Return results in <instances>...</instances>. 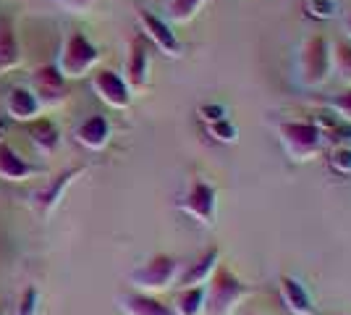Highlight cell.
Here are the masks:
<instances>
[{
    "mask_svg": "<svg viewBox=\"0 0 351 315\" xmlns=\"http://www.w3.org/2000/svg\"><path fill=\"white\" fill-rule=\"evenodd\" d=\"M136 21H139V27H142V37H145L147 43H152V45L158 47L165 58H181L184 47L178 43L173 27H171L165 19L155 16L152 11L139 8V11H136Z\"/></svg>",
    "mask_w": 351,
    "mask_h": 315,
    "instance_id": "52a82bcc",
    "label": "cell"
},
{
    "mask_svg": "<svg viewBox=\"0 0 351 315\" xmlns=\"http://www.w3.org/2000/svg\"><path fill=\"white\" fill-rule=\"evenodd\" d=\"M171 307L176 315H205V286H181Z\"/></svg>",
    "mask_w": 351,
    "mask_h": 315,
    "instance_id": "d6986e66",
    "label": "cell"
},
{
    "mask_svg": "<svg viewBox=\"0 0 351 315\" xmlns=\"http://www.w3.org/2000/svg\"><path fill=\"white\" fill-rule=\"evenodd\" d=\"M76 142L79 145H84L87 150L97 152L103 150L105 145L110 142V121L105 119V116H89L84 124H79V129H76Z\"/></svg>",
    "mask_w": 351,
    "mask_h": 315,
    "instance_id": "5bb4252c",
    "label": "cell"
},
{
    "mask_svg": "<svg viewBox=\"0 0 351 315\" xmlns=\"http://www.w3.org/2000/svg\"><path fill=\"white\" fill-rule=\"evenodd\" d=\"M79 174H84V168H69L66 174H60V176H56L53 179V184L47 187V189H43V192H37L34 195V200H37V208H40V213H50V210L58 205V200L63 197V189L71 184Z\"/></svg>",
    "mask_w": 351,
    "mask_h": 315,
    "instance_id": "e0dca14e",
    "label": "cell"
},
{
    "mask_svg": "<svg viewBox=\"0 0 351 315\" xmlns=\"http://www.w3.org/2000/svg\"><path fill=\"white\" fill-rule=\"evenodd\" d=\"M19 40H16L14 24L8 19H0V74L19 66Z\"/></svg>",
    "mask_w": 351,
    "mask_h": 315,
    "instance_id": "ac0fdd59",
    "label": "cell"
},
{
    "mask_svg": "<svg viewBox=\"0 0 351 315\" xmlns=\"http://www.w3.org/2000/svg\"><path fill=\"white\" fill-rule=\"evenodd\" d=\"M97 63H100V50L95 47V43L89 37H84L82 32H71L63 50H60V60H58L60 74L66 76V79H82Z\"/></svg>",
    "mask_w": 351,
    "mask_h": 315,
    "instance_id": "8992f818",
    "label": "cell"
},
{
    "mask_svg": "<svg viewBox=\"0 0 351 315\" xmlns=\"http://www.w3.org/2000/svg\"><path fill=\"white\" fill-rule=\"evenodd\" d=\"M278 142L283 145L286 155L293 163H312L325 150L322 132L315 126V121H280Z\"/></svg>",
    "mask_w": 351,
    "mask_h": 315,
    "instance_id": "3957f363",
    "label": "cell"
},
{
    "mask_svg": "<svg viewBox=\"0 0 351 315\" xmlns=\"http://www.w3.org/2000/svg\"><path fill=\"white\" fill-rule=\"evenodd\" d=\"M325 108H328L338 121L351 124V87H343L341 92L330 95V97H328V103H325Z\"/></svg>",
    "mask_w": 351,
    "mask_h": 315,
    "instance_id": "603a6c76",
    "label": "cell"
},
{
    "mask_svg": "<svg viewBox=\"0 0 351 315\" xmlns=\"http://www.w3.org/2000/svg\"><path fill=\"white\" fill-rule=\"evenodd\" d=\"M307 11L312 19H330L338 11L336 0H309Z\"/></svg>",
    "mask_w": 351,
    "mask_h": 315,
    "instance_id": "4316f807",
    "label": "cell"
},
{
    "mask_svg": "<svg viewBox=\"0 0 351 315\" xmlns=\"http://www.w3.org/2000/svg\"><path fill=\"white\" fill-rule=\"evenodd\" d=\"M199 116H202V121H205V124H215V121H220V119H228L226 108H223V105H218V103L199 105Z\"/></svg>",
    "mask_w": 351,
    "mask_h": 315,
    "instance_id": "f1b7e54d",
    "label": "cell"
},
{
    "mask_svg": "<svg viewBox=\"0 0 351 315\" xmlns=\"http://www.w3.org/2000/svg\"><path fill=\"white\" fill-rule=\"evenodd\" d=\"M341 27H343L346 37L351 40V11H346V14H343V19H341Z\"/></svg>",
    "mask_w": 351,
    "mask_h": 315,
    "instance_id": "4dcf8cb0",
    "label": "cell"
},
{
    "mask_svg": "<svg viewBox=\"0 0 351 315\" xmlns=\"http://www.w3.org/2000/svg\"><path fill=\"white\" fill-rule=\"evenodd\" d=\"M252 294L254 286L239 279L228 266H218L205 286V315H234Z\"/></svg>",
    "mask_w": 351,
    "mask_h": 315,
    "instance_id": "6da1fadb",
    "label": "cell"
},
{
    "mask_svg": "<svg viewBox=\"0 0 351 315\" xmlns=\"http://www.w3.org/2000/svg\"><path fill=\"white\" fill-rule=\"evenodd\" d=\"M118 307H121L123 315H176L171 305L160 302L155 294H142V292L121 294L118 297Z\"/></svg>",
    "mask_w": 351,
    "mask_h": 315,
    "instance_id": "4fadbf2b",
    "label": "cell"
},
{
    "mask_svg": "<svg viewBox=\"0 0 351 315\" xmlns=\"http://www.w3.org/2000/svg\"><path fill=\"white\" fill-rule=\"evenodd\" d=\"M278 292L286 310L291 315H315V300H312L307 284L302 279H296L291 273H283L278 279Z\"/></svg>",
    "mask_w": 351,
    "mask_h": 315,
    "instance_id": "8fae6325",
    "label": "cell"
},
{
    "mask_svg": "<svg viewBox=\"0 0 351 315\" xmlns=\"http://www.w3.org/2000/svg\"><path fill=\"white\" fill-rule=\"evenodd\" d=\"M178 208H181V213H186L191 221H197L205 229H213L215 218H218V189H215V184H210L202 176H194L186 187V192L178 200Z\"/></svg>",
    "mask_w": 351,
    "mask_h": 315,
    "instance_id": "5b68a950",
    "label": "cell"
},
{
    "mask_svg": "<svg viewBox=\"0 0 351 315\" xmlns=\"http://www.w3.org/2000/svg\"><path fill=\"white\" fill-rule=\"evenodd\" d=\"M5 110H8V116L14 121H34V116L40 113V103H37V97L32 95V90L14 87V90L8 92Z\"/></svg>",
    "mask_w": 351,
    "mask_h": 315,
    "instance_id": "2e32d148",
    "label": "cell"
},
{
    "mask_svg": "<svg viewBox=\"0 0 351 315\" xmlns=\"http://www.w3.org/2000/svg\"><path fill=\"white\" fill-rule=\"evenodd\" d=\"M333 76V56H330V40L322 34L307 37L299 56H296V82L304 90H317Z\"/></svg>",
    "mask_w": 351,
    "mask_h": 315,
    "instance_id": "7a4b0ae2",
    "label": "cell"
},
{
    "mask_svg": "<svg viewBox=\"0 0 351 315\" xmlns=\"http://www.w3.org/2000/svg\"><path fill=\"white\" fill-rule=\"evenodd\" d=\"M207 0H165L168 24H189L205 8Z\"/></svg>",
    "mask_w": 351,
    "mask_h": 315,
    "instance_id": "ffe728a7",
    "label": "cell"
},
{
    "mask_svg": "<svg viewBox=\"0 0 351 315\" xmlns=\"http://www.w3.org/2000/svg\"><path fill=\"white\" fill-rule=\"evenodd\" d=\"M32 95L37 97L40 108H58L69 97L66 76L58 71V66H40L32 74Z\"/></svg>",
    "mask_w": 351,
    "mask_h": 315,
    "instance_id": "ba28073f",
    "label": "cell"
},
{
    "mask_svg": "<svg viewBox=\"0 0 351 315\" xmlns=\"http://www.w3.org/2000/svg\"><path fill=\"white\" fill-rule=\"evenodd\" d=\"M34 174V168H32L19 152L11 148V145H5V142H0V179L5 181H27Z\"/></svg>",
    "mask_w": 351,
    "mask_h": 315,
    "instance_id": "9a60e30c",
    "label": "cell"
},
{
    "mask_svg": "<svg viewBox=\"0 0 351 315\" xmlns=\"http://www.w3.org/2000/svg\"><path fill=\"white\" fill-rule=\"evenodd\" d=\"M92 90L113 110H126L132 105V90H129L126 79L121 74H116V71H110V69L95 71V76H92Z\"/></svg>",
    "mask_w": 351,
    "mask_h": 315,
    "instance_id": "9c48e42d",
    "label": "cell"
},
{
    "mask_svg": "<svg viewBox=\"0 0 351 315\" xmlns=\"http://www.w3.org/2000/svg\"><path fill=\"white\" fill-rule=\"evenodd\" d=\"M330 56H333V74L351 87V43H330Z\"/></svg>",
    "mask_w": 351,
    "mask_h": 315,
    "instance_id": "7402d4cb",
    "label": "cell"
},
{
    "mask_svg": "<svg viewBox=\"0 0 351 315\" xmlns=\"http://www.w3.org/2000/svg\"><path fill=\"white\" fill-rule=\"evenodd\" d=\"M322 139H325V148H351V124L346 121H336L328 132H322Z\"/></svg>",
    "mask_w": 351,
    "mask_h": 315,
    "instance_id": "d4e9b609",
    "label": "cell"
},
{
    "mask_svg": "<svg viewBox=\"0 0 351 315\" xmlns=\"http://www.w3.org/2000/svg\"><path fill=\"white\" fill-rule=\"evenodd\" d=\"M126 84L132 92H142L149 87V45L145 37H136L129 45L126 56Z\"/></svg>",
    "mask_w": 351,
    "mask_h": 315,
    "instance_id": "30bf717a",
    "label": "cell"
},
{
    "mask_svg": "<svg viewBox=\"0 0 351 315\" xmlns=\"http://www.w3.org/2000/svg\"><path fill=\"white\" fill-rule=\"evenodd\" d=\"M37 300H40L37 289H34V286H27L24 294H21V300H19V310H16V315H34L37 313Z\"/></svg>",
    "mask_w": 351,
    "mask_h": 315,
    "instance_id": "83f0119b",
    "label": "cell"
},
{
    "mask_svg": "<svg viewBox=\"0 0 351 315\" xmlns=\"http://www.w3.org/2000/svg\"><path fill=\"white\" fill-rule=\"evenodd\" d=\"M220 266V250L218 247H210L202 255L197 257L194 263H189L186 268H181L178 273V286H205L213 276V270Z\"/></svg>",
    "mask_w": 351,
    "mask_h": 315,
    "instance_id": "7c38bea8",
    "label": "cell"
},
{
    "mask_svg": "<svg viewBox=\"0 0 351 315\" xmlns=\"http://www.w3.org/2000/svg\"><path fill=\"white\" fill-rule=\"evenodd\" d=\"M328 165L338 176H351V148H333L328 155Z\"/></svg>",
    "mask_w": 351,
    "mask_h": 315,
    "instance_id": "484cf974",
    "label": "cell"
},
{
    "mask_svg": "<svg viewBox=\"0 0 351 315\" xmlns=\"http://www.w3.org/2000/svg\"><path fill=\"white\" fill-rule=\"evenodd\" d=\"M178 273H181V263L173 255L160 253V255H152L147 263H142L139 268H134L129 273V281L142 294H160L178 281Z\"/></svg>",
    "mask_w": 351,
    "mask_h": 315,
    "instance_id": "277c9868",
    "label": "cell"
},
{
    "mask_svg": "<svg viewBox=\"0 0 351 315\" xmlns=\"http://www.w3.org/2000/svg\"><path fill=\"white\" fill-rule=\"evenodd\" d=\"M207 135L220 145H234L239 139V126L231 119H220L215 124H207Z\"/></svg>",
    "mask_w": 351,
    "mask_h": 315,
    "instance_id": "cb8c5ba5",
    "label": "cell"
},
{
    "mask_svg": "<svg viewBox=\"0 0 351 315\" xmlns=\"http://www.w3.org/2000/svg\"><path fill=\"white\" fill-rule=\"evenodd\" d=\"M60 5L66 8V11H73V14H84V11H89L97 0H58Z\"/></svg>",
    "mask_w": 351,
    "mask_h": 315,
    "instance_id": "f546056e",
    "label": "cell"
},
{
    "mask_svg": "<svg viewBox=\"0 0 351 315\" xmlns=\"http://www.w3.org/2000/svg\"><path fill=\"white\" fill-rule=\"evenodd\" d=\"M29 137L32 142L43 152H53L60 142V132L56 129V124L50 119H37L29 124Z\"/></svg>",
    "mask_w": 351,
    "mask_h": 315,
    "instance_id": "44dd1931",
    "label": "cell"
}]
</instances>
